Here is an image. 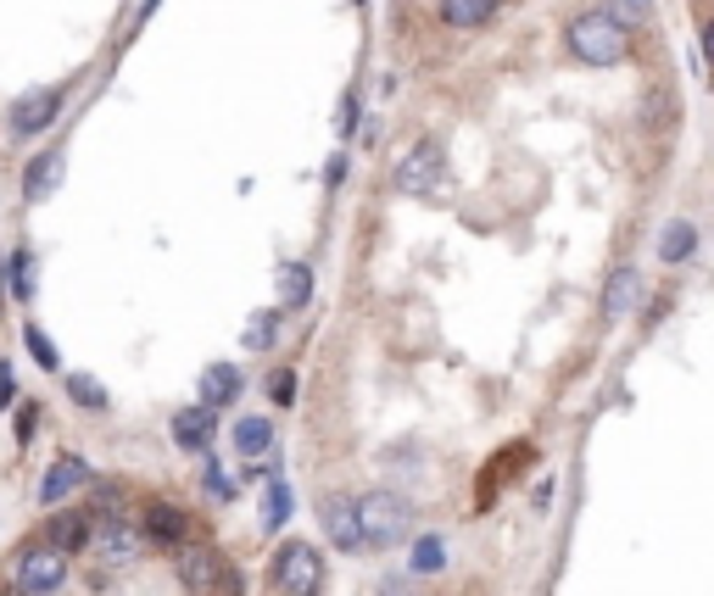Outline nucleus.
Listing matches in <instances>:
<instances>
[{"label": "nucleus", "mask_w": 714, "mask_h": 596, "mask_svg": "<svg viewBox=\"0 0 714 596\" xmlns=\"http://www.w3.org/2000/svg\"><path fill=\"white\" fill-rule=\"evenodd\" d=\"M626 45H631L626 23H614L608 12H586V17L569 23V51H576L586 68H614L626 57Z\"/></svg>", "instance_id": "obj_1"}, {"label": "nucleus", "mask_w": 714, "mask_h": 596, "mask_svg": "<svg viewBox=\"0 0 714 596\" xmlns=\"http://www.w3.org/2000/svg\"><path fill=\"white\" fill-rule=\"evenodd\" d=\"M173 574H179L184 591H196V596H213V591L234 596V591H241L234 569L213 552V546H202V540H184V546H179V552H173Z\"/></svg>", "instance_id": "obj_2"}, {"label": "nucleus", "mask_w": 714, "mask_h": 596, "mask_svg": "<svg viewBox=\"0 0 714 596\" xmlns=\"http://www.w3.org/2000/svg\"><path fill=\"white\" fill-rule=\"evenodd\" d=\"M358 508V530H363V546H397L408 535V502L402 496H386V490H368V496H352Z\"/></svg>", "instance_id": "obj_3"}, {"label": "nucleus", "mask_w": 714, "mask_h": 596, "mask_svg": "<svg viewBox=\"0 0 714 596\" xmlns=\"http://www.w3.org/2000/svg\"><path fill=\"white\" fill-rule=\"evenodd\" d=\"M274 585L285 596H318L324 585V552L313 540H285L279 558H274Z\"/></svg>", "instance_id": "obj_4"}, {"label": "nucleus", "mask_w": 714, "mask_h": 596, "mask_svg": "<svg viewBox=\"0 0 714 596\" xmlns=\"http://www.w3.org/2000/svg\"><path fill=\"white\" fill-rule=\"evenodd\" d=\"M12 574H17V591H23V596H57V591L68 585V552L34 540V546H23V552H17Z\"/></svg>", "instance_id": "obj_5"}, {"label": "nucleus", "mask_w": 714, "mask_h": 596, "mask_svg": "<svg viewBox=\"0 0 714 596\" xmlns=\"http://www.w3.org/2000/svg\"><path fill=\"white\" fill-rule=\"evenodd\" d=\"M84 552L95 558V569H101V574H118V569H129L140 552H146V535H140L134 524H123V519L112 513L107 524H95V530H89V546H84Z\"/></svg>", "instance_id": "obj_6"}, {"label": "nucleus", "mask_w": 714, "mask_h": 596, "mask_svg": "<svg viewBox=\"0 0 714 596\" xmlns=\"http://www.w3.org/2000/svg\"><path fill=\"white\" fill-rule=\"evenodd\" d=\"M447 173V151H441V139H413L408 151L397 157V190L408 195H431Z\"/></svg>", "instance_id": "obj_7"}, {"label": "nucleus", "mask_w": 714, "mask_h": 596, "mask_svg": "<svg viewBox=\"0 0 714 596\" xmlns=\"http://www.w3.org/2000/svg\"><path fill=\"white\" fill-rule=\"evenodd\" d=\"M89 479H95L89 463L73 458V452H62L51 469H45V479H39V502H45V508H68V496H78Z\"/></svg>", "instance_id": "obj_8"}, {"label": "nucleus", "mask_w": 714, "mask_h": 596, "mask_svg": "<svg viewBox=\"0 0 714 596\" xmlns=\"http://www.w3.org/2000/svg\"><path fill=\"white\" fill-rule=\"evenodd\" d=\"M57 112H62V89L23 95V101L12 107V134H17V139H34V134H45V129L57 123Z\"/></svg>", "instance_id": "obj_9"}, {"label": "nucleus", "mask_w": 714, "mask_h": 596, "mask_svg": "<svg viewBox=\"0 0 714 596\" xmlns=\"http://www.w3.org/2000/svg\"><path fill=\"white\" fill-rule=\"evenodd\" d=\"M318 524L324 535L341 546V552H358L363 546V530H358V508H352V496H324L318 502Z\"/></svg>", "instance_id": "obj_10"}, {"label": "nucleus", "mask_w": 714, "mask_h": 596, "mask_svg": "<svg viewBox=\"0 0 714 596\" xmlns=\"http://www.w3.org/2000/svg\"><path fill=\"white\" fill-rule=\"evenodd\" d=\"M213 429H218V413L202 408V402L173 413V446H179V452H207V446H213Z\"/></svg>", "instance_id": "obj_11"}, {"label": "nucleus", "mask_w": 714, "mask_h": 596, "mask_svg": "<svg viewBox=\"0 0 714 596\" xmlns=\"http://www.w3.org/2000/svg\"><path fill=\"white\" fill-rule=\"evenodd\" d=\"M89 530H95V524H89V513L68 508V513H57L51 524H45V535H39V540H45V546H57V552H68V558H73V552H84V546H89Z\"/></svg>", "instance_id": "obj_12"}, {"label": "nucleus", "mask_w": 714, "mask_h": 596, "mask_svg": "<svg viewBox=\"0 0 714 596\" xmlns=\"http://www.w3.org/2000/svg\"><path fill=\"white\" fill-rule=\"evenodd\" d=\"M184 513L179 508H168V502H152L146 508V524H140V535H146V540H157V546H168V552H179V546H184Z\"/></svg>", "instance_id": "obj_13"}, {"label": "nucleus", "mask_w": 714, "mask_h": 596, "mask_svg": "<svg viewBox=\"0 0 714 596\" xmlns=\"http://www.w3.org/2000/svg\"><path fill=\"white\" fill-rule=\"evenodd\" d=\"M637 295H642L637 268H614V273H608V290H603V318H608V324H620V318L637 307Z\"/></svg>", "instance_id": "obj_14"}, {"label": "nucleus", "mask_w": 714, "mask_h": 596, "mask_svg": "<svg viewBox=\"0 0 714 596\" xmlns=\"http://www.w3.org/2000/svg\"><path fill=\"white\" fill-rule=\"evenodd\" d=\"M62 168H68V157H62V151H45V157H34V162L23 168V202H45V195L57 190Z\"/></svg>", "instance_id": "obj_15"}, {"label": "nucleus", "mask_w": 714, "mask_h": 596, "mask_svg": "<svg viewBox=\"0 0 714 596\" xmlns=\"http://www.w3.org/2000/svg\"><path fill=\"white\" fill-rule=\"evenodd\" d=\"M234 396H241V368H234V363H213L207 374H202V408H229L234 402Z\"/></svg>", "instance_id": "obj_16"}, {"label": "nucleus", "mask_w": 714, "mask_h": 596, "mask_svg": "<svg viewBox=\"0 0 714 596\" xmlns=\"http://www.w3.org/2000/svg\"><path fill=\"white\" fill-rule=\"evenodd\" d=\"M307 302H313V268L285 263L279 268V307H307Z\"/></svg>", "instance_id": "obj_17"}, {"label": "nucleus", "mask_w": 714, "mask_h": 596, "mask_svg": "<svg viewBox=\"0 0 714 596\" xmlns=\"http://www.w3.org/2000/svg\"><path fill=\"white\" fill-rule=\"evenodd\" d=\"M234 452H241V458H263V452H274V424L268 418H241V424H234Z\"/></svg>", "instance_id": "obj_18"}, {"label": "nucleus", "mask_w": 714, "mask_h": 596, "mask_svg": "<svg viewBox=\"0 0 714 596\" xmlns=\"http://www.w3.org/2000/svg\"><path fill=\"white\" fill-rule=\"evenodd\" d=\"M492 12H497V0H441L447 28H481V23H492Z\"/></svg>", "instance_id": "obj_19"}, {"label": "nucleus", "mask_w": 714, "mask_h": 596, "mask_svg": "<svg viewBox=\"0 0 714 596\" xmlns=\"http://www.w3.org/2000/svg\"><path fill=\"white\" fill-rule=\"evenodd\" d=\"M698 252V229L692 223H664V234H658V263H687Z\"/></svg>", "instance_id": "obj_20"}, {"label": "nucleus", "mask_w": 714, "mask_h": 596, "mask_svg": "<svg viewBox=\"0 0 714 596\" xmlns=\"http://www.w3.org/2000/svg\"><path fill=\"white\" fill-rule=\"evenodd\" d=\"M62 385H68V396H73V402H78L84 413H107V408H112V396H107V385H101V379H89V374H68Z\"/></svg>", "instance_id": "obj_21"}, {"label": "nucleus", "mask_w": 714, "mask_h": 596, "mask_svg": "<svg viewBox=\"0 0 714 596\" xmlns=\"http://www.w3.org/2000/svg\"><path fill=\"white\" fill-rule=\"evenodd\" d=\"M291 508H297L291 485H285V479H274V485H268V496H263V530H285V519H291Z\"/></svg>", "instance_id": "obj_22"}, {"label": "nucleus", "mask_w": 714, "mask_h": 596, "mask_svg": "<svg viewBox=\"0 0 714 596\" xmlns=\"http://www.w3.org/2000/svg\"><path fill=\"white\" fill-rule=\"evenodd\" d=\"M23 345H28V357H34L45 374H62V352L51 345V335H45L39 324H28V329H23Z\"/></svg>", "instance_id": "obj_23"}, {"label": "nucleus", "mask_w": 714, "mask_h": 596, "mask_svg": "<svg viewBox=\"0 0 714 596\" xmlns=\"http://www.w3.org/2000/svg\"><path fill=\"white\" fill-rule=\"evenodd\" d=\"M7 284H12L17 302H34L39 279H34V257H28V252H12V263H7Z\"/></svg>", "instance_id": "obj_24"}, {"label": "nucleus", "mask_w": 714, "mask_h": 596, "mask_svg": "<svg viewBox=\"0 0 714 596\" xmlns=\"http://www.w3.org/2000/svg\"><path fill=\"white\" fill-rule=\"evenodd\" d=\"M441 563H447V540H441V535H419V540H413V569H419V574H436Z\"/></svg>", "instance_id": "obj_25"}, {"label": "nucleus", "mask_w": 714, "mask_h": 596, "mask_svg": "<svg viewBox=\"0 0 714 596\" xmlns=\"http://www.w3.org/2000/svg\"><path fill=\"white\" fill-rule=\"evenodd\" d=\"M274 335H279V313H257L241 340H246V352H263V345H274Z\"/></svg>", "instance_id": "obj_26"}, {"label": "nucleus", "mask_w": 714, "mask_h": 596, "mask_svg": "<svg viewBox=\"0 0 714 596\" xmlns=\"http://www.w3.org/2000/svg\"><path fill=\"white\" fill-rule=\"evenodd\" d=\"M12 429H17V446H28V440H34V429H39V402H34V396H28V402H17Z\"/></svg>", "instance_id": "obj_27"}, {"label": "nucleus", "mask_w": 714, "mask_h": 596, "mask_svg": "<svg viewBox=\"0 0 714 596\" xmlns=\"http://www.w3.org/2000/svg\"><path fill=\"white\" fill-rule=\"evenodd\" d=\"M268 390H274V402H279V408H291V402H297V374H291V368H279V374L268 379Z\"/></svg>", "instance_id": "obj_28"}, {"label": "nucleus", "mask_w": 714, "mask_h": 596, "mask_svg": "<svg viewBox=\"0 0 714 596\" xmlns=\"http://www.w3.org/2000/svg\"><path fill=\"white\" fill-rule=\"evenodd\" d=\"M207 490L218 496V502H229V496H234V479H229L218 463H207Z\"/></svg>", "instance_id": "obj_29"}, {"label": "nucleus", "mask_w": 714, "mask_h": 596, "mask_svg": "<svg viewBox=\"0 0 714 596\" xmlns=\"http://www.w3.org/2000/svg\"><path fill=\"white\" fill-rule=\"evenodd\" d=\"M12 402V363H0V408Z\"/></svg>", "instance_id": "obj_30"}, {"label": "nucleus", "mask_w": 714, "mask_h": 596, "mask_svg": "<svg viewBox=\"0 0 714 596\" xmlns=\"http://www.w3.org/2000/svg\"><path fill=\"white\" fill-rule=\"evenodd\" d=\"M703 62H709V68H714V23H709V28H703Z\"/></svg>", "instance_id": "obj_31"}]
</instances>
